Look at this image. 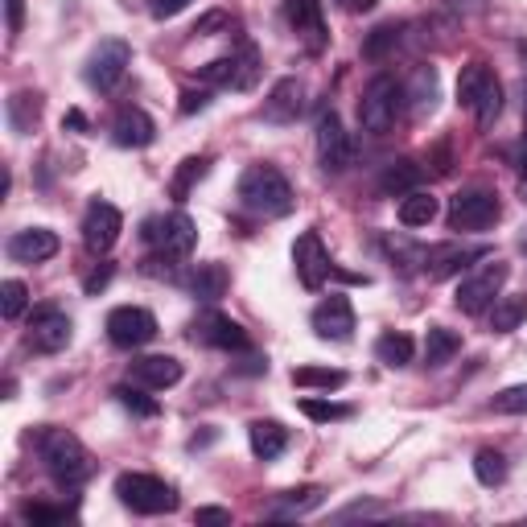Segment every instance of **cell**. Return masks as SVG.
Returning a JSON list of instances; mask_svg holds the SVG:
<instances>
[{"instance_id": "6da1fadb", "label": "cell", "mask_w": 527, "mask_h": 527, "mask_svg": "<svg viewBox=\"0 0 527 527\" xmlns=\"http://www.w3.org/2000/svg\"><path fill=\"white\" fill-rule=\"evenodd\" d=\"M38 458H42V466H46V474L58 482V486H66V490H75V486H83L87 478H91V453H87V445L70 433V429H58V425H46L42 433H38Z\"/></svg>"}, {"instance_id": "7a4b0ae2", "label": "cell", "mask_w": 527, "mask_h": 527, "mask_svg": "<svg viewBox=\"0 0 527 527\" xmlns=\"http://www.w3.org/2000/svg\"><path fill=\"white\" fill-rule=\"evenodd\" d=\"M239 206L264 219H280L293 210V186L276 165H248L239 178Z\"/></svg>"}, {"instance_id": "3957f363", "label": "cell", "mask_w": 527, "mask_h": 527, "mask_svg": "<svg viewBox=\"0 0 527 527\" xmlns=\"http://www.w3.org/2000/svg\"><path fill=\"white\" fill-rule=\"evenodd\" d=\"M400 112H404V83L396 75H375L363 87V99H359V124H363V132L388 136L396 128Z\"/></svg>"}, {"instance_id": "277c9868", "label": "cell", "mask_w": 527, "mask_h": 527, "mask_svg": "<svg viewBox=\"0 0 527 527\" xmlns=\"http://www.w3.org/2000/svg\"><path fill=\"white\" fill-rule=\"evenodd\" d=\"M116 495H120V503L132 515H169V511H178V490H173L165 478H157V474H140V470L120 474L116 478Z\"/></svg>"}, {"instance_id": "5b68a950", "label": "cell", "mask_w": 527, "mask_h": 527, "mask_svg": "<svg viewBox=\"0 0 527 527\" xmlns=\"http://www.w3.org/2000/svg\"><path fill=\"white\" fill-rule=\"evenodd\" d=\"M507 276H511V264L503 260H486V264H474L466 276L458 293H453V305H458L462 313H486L490 305H495L507 289Z\"/></svg>"}, {"instance_id": "8992f818", "label": "cell", "mask_w": 527, "mask_h": 527, "mask_svg": "<svg viewBox=\"0 0 527 527\" xmlns=\"http://www.w3.org/2000/svg\"><path fill=\"white\" fill-rule=\"evenodd\" d=\"M499 215H503L499 194L486 190V186H470V190L449 198L445 223H449V231H486V227L499 223Z\"/></svg>"}, {"instance_id": "52a82bcc", "label": "cell", "mask_w": 527, "mask_h": 527, "mask_svg": "<svg viewBox=\"0 0 527 527\" xmlns=\"http://www.w3.org/2000/svg\"><path fill=\"white\" fill-rule=\"evenodd\" d=\"M140 235H145L149 248H157L161 256H173V260L190 256V252H194V243H198V227H194V219L186 215V210H173V215L149 219Z\"/></svg>"}, {"instance_id": "ba28073f", "label": "cell", "mask_w": 527, "mask_h": 527, "mask_svg": "<svg viewBox=\"0 0 527 527\" xmlns=\"http://www.w3.org/2000/svg\"><path fill=\"white\" fill-rule=\"evenodd\" d=\"M128 66H132V46L120 42V38H103L91 58H87V70H83V79L95 87V91H116L128 75Z\"/></svg>"}, {"instance_id": "9c48e42d", "label": "cell", "mask_w": 527, "mask_h": 527, "mask_svg": "<svg viewBox=\"0 0 527 527\" xmlns=\"http://www.w3.org/2000/svg\"><path fill=\"white\" fill-rule=\"evenodd\" d=\"M108 338L120 350H140L157 338V318L145 305H116L108 313Z\"/></svg>"}, {"instance_id": "30bf717a", "label": "cell", "mask_w": 527, "mask_h": 527, "mask_svg": "<svg viewBox=\"0 0 527 527\" xmlns=\"http://www.w3.org/2000/svg\"><path fill=\"white\" fill-rule=\"evenodd\" d=\"M25 338L38 355H58V350H66L70 338H75V322H70L58 305H42V309H33Z\"/></svg>"}, {"instance_id": "8fae6325", "label": "cell", "mask_w": 527, "mask_h": 527, "mask_svg": "<svg viewBox=\"0 0 527 527\" xmlns=\"http://www.w3.org/2000/svg\"><path fill=\"white\" fill-rule=\"evenodd\" d=\"M190 338L202 342V346H215V350H248V330H243L239 322H231L227 313L219 309H202L198 318L190 322Z\"/></svg>"}, {"instance_id": "7c38bea8", "label": "cell", "mask_w": 527, "mask_h": 527, "mask_svg": "<svg viewBox=\"0 0 527 527\" xmlns=\"http://www.w3.org/2000/svg\"><path fill=\"white\" fill-rule=\"evenodd\" d=\"M293 268H297V280L309 293H318L326 285V276L334 268H330V252H326V243H322L318 231L297 235V243H293Z\"/></svg>"}, {"instance_id": "4fadbf2b", "label": "cell", "mask_w": 527, "mask_h": 527, "mask_svg": "<svg viewBox=\"0 0 527 527\" xmlns=\"http://www.w3.org/2000/svg\"><path fill=\"white\" fill-rule=\"evenodd\" d=\"M124 231V215L112 206V202H91L87 206V215H83V243L95 252V256H108L116 248V239Z\"/></svg>"}, {"instance_id": "5bb4252c", "label": "cell", "mask_w": 527, "mask_h": 527, "mask_svg": "<svg viewBox=\"0 0 527 527\" xmlns=\"http://www.w3.org/2000/svg\"><path fill=\"white\" fill-rule=\"evenodd\" d=\"M318 161H322V169L326 173H346L350 169V136H346V128H342V120H338V112H322L318 116Z\"/></svg>"}, {"instance_id": "9a60e30c", "label": "cell", "mask_w": 527, "mask_h": 527, "mask_svg": "<svg viewBox=\"0 0 527 527\" xmlns=\"http://www.w3.org/2000/svg\"><path fill=\"white\" fill-rule=\"evenodd\" d=\"M301 112H305V83L293 79V75H285V79L272 83L264 108H260V120H268V124H293Z\"/></svg>"}, {"instance_id": "2e32d148", "label": "cell", "mask_w": 527, "mask_h": 527, "mask_svg": "<svg viewBox=\"0 0 527 527\" xmlns=\"http://www.w3.org/2000/svg\"><path fill=\"white\" fill-rule=\"evenodd\" d=\"M313 334L326 338V342H350L355 338V309H350L346 297H326L318 309H313Z\"/></svg>"}, {"instance_id": "e0dca14e", "label": "cell", "mask_w": 527, "mask_h": 527, "mask_svg": "<svg viewBox=\"0 0 527 527\" xmlns=\"http://www.w3.org/2000/svg\"><path fill=\"white\" fill-rule=\"evenodd\" d=\"M474 260H486V248H470V243H433L425 256V276L429 280L462 276V268H470Z\"/></svg>"}, {"instance_id": "ac0fdd59", "label": "cell", "mask_w": 527, "mask_h": 527, "mask_svg": "<svg viewBox=\"0 0 527 527\" xmlns=\"http://www.w3.org/2000/svg\"><path fill=\"white\" fill-rule=\"evenodd\" d=\"M128 379L149 392H165V388H178L182 383V363L173 355H145V359L128 363Z\"/></svg>"}, {"instance_id": "d6986e66", "label": "cell", "mask_w": 527, "mask_h": 527, "mask_svg": "<svg viewBox=\"0 0 527 527\" xmlns=\"http://www.w3.org/2000/svg\"><path fill=\"white\" fill-rule=\"evenodd\" d=\"M285 17H289L293 33L313 54L326 46L330 33H326V17H322V0H285Z\"/></svg>"}, {"instance_id": "ffe728a7", "label": "cell", "mask_w": 527, "mask_h": 527, "mask_svg": "<svg viewBox=\"0 0 527 527\" xmlns=\"http://www.w3.org/2000/svg\"><path fill=\"white\" fill-rule=\"evenodd\" d=\"M58 248H62V243H58V235L50 227H25V231L9 235V256L17 264H46V260L58 256Z\"/></svg>"}, {"instance_id": "44dd1931", "label": "cell", "mask_w": 527, "mask_h": 527, "mask_svg": "<svg viewBox=\"0 0 527 527\" xmlns=\"http://www.w3.org/2000/svg\"><path fill=\"white\" fill-rule=\"evenodd\" d=\"M112 140L120 149H149L157 140V124L145 108H120V116L112 120Z\"/></svg>"}, {"instance_id": "7402d4cb", "label": "cell", "mask_w": 527, "mask_h": 527, "mask_svg": "<svg viewBox=\"0 0 527 527\" xmlns=\"http://www.w3.org/2000/svg\"><path fill=\"white\" fill-rule=\"evenodd\" d=\"M379 248H383V256L392 260V268L400 272V276H412V272H425V256H429V248L425 243H412L408 235H379Z\"/></svg>"}, {"instance_id": "603a6c76", "label": "cell", "mask_w": 527, "mask_h": 527, "mask_svg": "<svg viewBox=\"0 0 527 527\" xmlns=\"http://www.w3.org/2000/svg\"><path fill=\"white\" fill-rule=\"evenodd\" d=\"M404 99H408V108L416 116H429L437 108V99H441V79H437V70L433 66H412V75L404 83Z\"/></svg>"}, {"instance_id": "cb8c5ba5", "label": "cell", "mask_w": 527, "mask_h": 527, "mask_svg": "<svg viewBox=\"0 0 527 527\" xmlns=\"http://www.w3.org/2000/svg\"><path fill=\"white\" fill-rule=\"evenodd\" d=\"M248 445L260 462H276L289 449V429L280 420H252L248 425Z\"/></svg>"}, {"instance_id": "d4e9b609", "label": "cell", "mask_w": 527, "mask_h": 527, "mask_svg": "<svg viewBox=\"0 0 527 527\" xmlns=\"http://www.w3.org/2000/svg\"><path fill=\"white\" fill-rule=\"evenodd\" d=\"M186 285H190V293L198 297V301H219V297H227V285H231V276H227V268L223 264H215V260H210V264H194V272H190V280H186Z\"/></svg>"}, {"instance_id": "484cf974", "label": "cell", "mask_w": 527, "mask_h": 527, "mask_svg": "<svg viewBox=\"0 0 527 527\" xmlns=\"http://www.w3.org/2000/svg\"><path fill=\"white\" fill-rule=\"evenodd\" d=\"M420 178H425V169H420L416 161H392L379 173V194L383 198H404V194L420 190Z\"/></svg>"}, {"instance_id": "4316f807", "label": "cell", "mask_w": 527, "mask_h": 527, "mask_svg": "<svg viewBox=\"0 0 527 527\" xmlns=\"http://www.w3.org/2000/svg\"><path fill=\"white\" fill-rule=\"evenodd\" d=\"M437 210H441V202H437L429 190H412V194L400 198L396 215H400L404 227H429V223L437 219Z\"/></svg>"}, {"instance_id": "83f0119b", "label": "cell", "mask_w": 527, "mask_h": 527, "mask_svg": "<svg viewBox=\"0 0 527 527\" xmlns=\"http://www.w3.org/2000/svg\"><path fill=\"white\" fill-rule=\"evenodd\" d=\"M495 83V70H490L486 62H470V66H462V75H458V103L462 108H478V99L486 95V87Z\"/></svg>"}, {"instance_id": "f1b7e54d", "label": "cell", "mask_w": 527, "mask_h": 527, "mask_svg": "<svg viewBox=\"0 0 527 527\" xmlns=\"http://www.w3.org/2000/svg\"><path fill=\"white\" fill-rule=\"evenodd\" d=\"M527 322V293H515V297H499L490 305V330L495 334H511Z\"/></svg>"}, {"instance_id": "f546056e", "label": "cell", "mask_w": 527, "mask_h": 527, "mask_svg": "<svg viewBox=\"0 0 527 527\" xmlns=\"http://www.w3.org/2000/svg\"><path fill=\"white\" fill-rule=\"evenodd\" d=\"M412 355H416V342L408 338V334H396V330H388V334H379L375 338V359L383 363V367H408L412 363Z\"/></svg>"}, {"instance_id": "4dcf8cb0", "label": "cell", "mask_w": 527, "mask_h": 527, "mask_svg": "<svg viewBox=\"0 0 527 527\" xmlns=\"http://www.w3.org/2000/svg\"><path fill=\"white\" fill-rule=\"evenodd\" d=\"M458 350H462V334H458V330L429 326V334H425V363H429V367L453 363V355H458Z\"/></svg>"}, {"instance_id": "1f68e13d", "label": "cell", "mask_w": 527, "mask_h": 527, "mask_svg": "<svg viewBox=\"0 0 527 527\" xmlns=\"http://www.w3.org/2000/svg\"><path fill=\"white\" fill-rule=\"evenodd\" d=\"M206 173H210V157H186V161L178 165V173H173V182H169V198H173V202H186L190 190L206 178Z\"/></svg>"}, {"instance_id": "d6a6232c", "label": "cell", "mask_w": 527, "mask_h": 527, "mask_svg": "<svg viewBox=\"0 0 527 527\" xmlns=\"http://www.w3.org/2000/svg\"><path fill=\"white\" fill-rule=\"evenodd\" d=\"M322 499H326V490H322V486L289 490V499H285V503H276L268 519H301V515H309L313 507H322Z\"/></svg>"}, {"instance_id": "836d02e7", "label": "cell", "mask_w": 527, "mask_h": 527, "mask_svg": "<svg viewBox=\"0 0 527 527\" xmlns=\"http://www.w3.org/2000/svg\"><path fill=\"white\" fill-rule=\"evenodd\" d=\"M38 116H42V95H33V91H17V95L9 99V124H13V132H17V136L33 132Z\"/></svg>"}, {"instance_id": "e575fe53", "label": "cell", "mask_w": 527, "mask_h": 527, "mask_svg": "<svg viewBox=\"0 0 527 527\" xmlns=\"http://www.w3.org/2000/svg\"><path fill=\"white\" fill-rule=\"evenodd\" d=\"M293 383H297V388L338 392L342 383H346V371H338V367H293Z\"/></svg>"}, {"instance_id": "d590c367", "label": "cell", "mask_w": 527, "mask_h": 527, "mask_svg": "<svg viewBox=\"0 0 527 527\" xmlns=\"http://www.w3.org/2000/svg\"><path fill=\"white\" fill-rule=\"evenodd\" d=\"M297 408H301V416L313 420V425H338V420L355 416V408H350V404H334V400H318V396H305Z\"/></svg>"}, {"instance_id": "8d00e7d4", "label": "cell", "mask_w": 527, "mask_h": 527, "mask_svg": "<svg viewBox=\"0 0 527 527\" xmlns=\"http://www.w3.org/2000/svg\"><path fill=\"white\" fill-rule=\"evenodd\" d=\"M474 478L482 486H503L507 482V458L499 449H478L474 453Z\"/></svg>"}, {"instance_id": "74e56055", "label": "cell", "mask_w": 527, "mask_h": 527, "mask_svg": "<svg viewBox=\"0 0 527 527\" xmlns=\"http://www.w3.org/2000/svg\"><path fill=\"white\" fill-rule=\"evenodd\" d=\"M400 38H404V25H379V29H371L367 33V42H363V58H388L396 46H400Z\"/></svg>"}, {"instance_id": "f35d334b", "label": "cell", "mask_w": 527, "mask_h": 527, "mask_svg": "<svg viewBox=\"0 0 527 527\" xmlns=\"http://www.w3.org/2000/svg\"><path fill=\"white\" fill-rule=\"evenodd\" d=\"M145 392H149V388H140V383H120V388H116L112 396H116L132 416H157L161 404H157L153 396H145Z\"/></svg>"}, {"instance_id": "ab89813d", "label": "cell", "mask_w": 527, "mask_h": 527, "mask_svg": "<svg viewBox=\"0 0 527 527\" xmlns=\"http://www.w3.org/2000/svg\"><path fill=\"white\" fill-rule=\"evenodd\" d=\"M260 79V54L256 46H243L235 54V79H231V91H252Z\"/></svg>"}, {"instance_id": "60d3db41", "label": "cell", "mask_w": 527, "mask_h": 527, "mask_svg": "<svg viewBox=\"0 0 527 527\" xmlns=\"http://www.w3.org/2000/svg\"><path fill=\"white\" fill-rule=\"evenodd\" d=\"M25 309H29V289L21 280H5V285H0V313H5L9 322H17Z\"/></svg>"}, {"instance_id": "b9f144b4", "label": "cell", "mask_w": 527, "mask_h": 527, "mask_svg": "<svg viewBox=\"0 0 527 527\" xmlns=\"http://www.w3.org/2000/svg\"><path fill=\"white\" fill-rule=\"evenodd\" d=\"M499 112H503V83L495 79V83L486 87V95L478 99V108H474V116H478V124H482V128H490V124L499 120Z\"/></svg>"}, {"instance_id": "7bdbcfd3", "label": "cell", "mask_w": 527, "mask_h": 527, "mask_svg": "<svg viewBox=\"0 0 527 527\" xmlns=\"http://www.w3.org/2000/svg\"><path fill=\"white\" fill-rule=\"evenodd\" d=\"M198 79H202L206 87H231V79H235V54L206 62V66L198 70Z\"/></svg>"}, {"instance_id": "ee69618b", "label": "cell", "mask_w": 527, "mask_h": 527, "mask_svg": "<svg viewBox=\"0 0 527 527\" xmlns=\"http://www.w3.org/2000/svg\"><path fill=\"white\" fill-rule=\"evenodd\" d=\"M490 408L503 412V416H527V383H515V388H503Z\"/></svg>"}, {"instance_id": "f6af8a7d", "label": "cell", "mask_w": 527, "mask_h": 527, "mask_svg": "<svg viewBox=\"0 0 527 527\" xmlns=\"http://www.w3.org/2000/svg\"><path fill=\"white\" fill-rule=\"evenodd\" d=\"M25 519H29V523H66L70 511H66V507H50V503H29V507H25Z\"/></svg>"}, {"instance_id": "bcb514c9", "label": "cell", "mask_w": 527, "mask_h": 527, "mask_svg": "<svg viewBox=\"0 0 527 527\" xmlns=\"http://www.w3.org/2000/svg\"><path fill=\"white\" fill-rule=\"evenodd\" d=\"M375 515H388V507H383V503H350V507H342L334 519H338V523H350V519H375Z\"/></svg>"}, {"instance_id": "7dc6e473", "label": "cell", "mask_w": 527, "mask_h": 527, "mask_svg": "<svg viewBox=\"0 0 527 527\" xmlns=\"http://www.w3.org/2000/svg\"><path fill=\"white\" fill-rule=\"evenodd\" d=\"M227 25H231V17H227L223 9H210L206 17H198V25H194L190 33H194V38H210L215 29H227Z\"/></svg>"}, {"instance_id": "c3c4849f", "label": "cell", "mask_w": 527, "mask_h": 527, "mask_svg": "<svg viewBox=\"0 0 527 527\" xmlns=\"http://www.w3.org/2000/svg\"><path fill=\"white\" fill-rule=\"evenodd\" d=\"M190 5H194V0H153V5H149V13H153L157 21H169V17L186 13Z\"/></svg>"}, {"instance_id": "681fc988", "label": "cell", "mask_w": 527, "mask_h": 527, "mask_svg": "<svg viewBox=\"0 0 527 527\" xmlns=\"http://www.w3.org/2000/svg\"><path fill=\"white\" fill-rule=\"evenodd\" d=\"M112 276H116V264H108V260H103V264H99V268H95V272L83 280V289H87V293H99V289L108 285Z\"/></svg>"}, {"instance_id": "f907efd6", "label": "cell", "mask_w": 527, "mask_h": 527, "mask_svg": "<svg viewBox=\"0 0 527 527\" xmlns=\"http://www.w3.org/2000/svg\"><path fill=\"white\" fill-rule=\"evenodd\" d=\"M206 103H210V91H182V116H194V112H206Z\"/></svg>"}, {"instance_id": "816d5d0a", "label": "cell", "mask_w": 527, "mask_h": 527, "mask_svg": "<svg viewBox=\"0 0 527 527\" xmlns=\"http://www.w3.org/2000/svg\"><path fill=\"white\" fill-rule=\"evenodd\" d=\"M445 13H458V17H470V13H486V0H441Z\"/></svg>"}, {"instance_id": "f5cc1de1", "label": "cell", "mask_w": 527, "mask_h": 527, "mask_svg": "<svg viewBox=\"0 0 527 527\" xmlns=\"http://www.w3.org/2000/svg\"><path fill=\"white\" fill-rule=\"evenodd\" d=\"M5 17H9V33L17 38V33H21V21H25V0H5Z\"/></svg>"}, {"instance_id": "db71d44e", "label": "cell", "mask_w": 527, "mask_h": 527, "mask_svg": "<svg viewBox=\"0 0 527 527\" xmlns=\"http://www.w3.org/2000/svg\"><path fill=\"white\" fill-rule=\"evenodd\" d=\"M194 519H198V523H231V511H227V507H198Z\"/></svg>"}, {"instance_id": "11a10c76", "label": "cell", "mask_w": 527, "mask_h": 527, "mask_svg": "<svg viewBox=\"0 0 527 527\" xmlns=\"http://www.w3.org/2000/svg\"><path fill=\"white\" fill-rule=\"evenodd\" d=\"M338 9H342V13H371L375 0H338Z\"/></svg>"}, {"instance_id": "9f6ffc18", "label": "cell", "mask_w": 527, "mask_h": 527, "mask_svg": "<svg viewBox=\"0 0 527 527\" xmlns=\"http://www.w3.org/2000/svg\"><path fill=\"white\" fill-rule=\"evenodd\" d=\"M62 128H79V132H83V128H87L83 112H66V116H62Z\"/></svg>"}, {"instance_id": "6f0895ef", "label": "cell", "mask_w": 527, "mask_h": 527, "mask_svg": "<svg viewBox=\"0 0 527 527\" xmlns=\"http://www.w3.org/2000/svg\"><path fill=\"white\" fill-rule=\"evenodd\" d=\"M519 198H523V202H527V169H523V173H519Z\"/></svg>"}, {"instance_id": "680465c9", "label": "cell", "mask_w": 527, "mask_h": 527, "mask_svg": "<svg viewBox=\"0 0 527 527\" xmlns=\"http://www.w3.org/2000/svg\"><path fill=\"white\" fill-rule=\"evenodd\" d=\"M523 169H527V140H523Z\"/></svg>"}, {"instance_id": "91938a15", "label": "cell", "mask_w": 527, "mask_h": 527, "mask_svg": "<svg viewBox=\"0 0 527 527\" xmlns=\"http://www.w3.org/2000/svg\"><path fill=\"white\" fill-rule=\"evenodd\" d=\"M523 124H527V103H523Z\"/></svg>"}]
</instances>
